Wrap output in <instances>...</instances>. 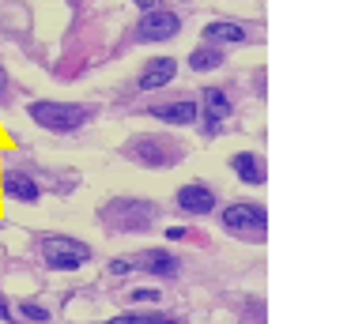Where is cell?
I'll return each instance as SVG.
<instances>
[{
  "instance_id": "9a60e30c",
  "label": "cell",
  "mask_w": 351,
  "mask_h": 324,
  "mask_svg": "<svg viewBox=\"0 0 351 324\" xmlns=\"http://www.w3.org/2000/svg\"><path fill=\"white\" fill-rule=\"evenodd\" d=\"M223 64V53L215 49H208V45H200V49H193V57H189V68L193 72H212V68H219Z\"/></svg>"
},
{
  "instance_id": "e0dca14e",
  "label": "cell",
  "mask_w": 351,
  "mask_h": 324,
  "mask_svg": "<svg viewBox=\"0 0 351 324\" xmlns=\"http://www.w3.org/2000/svg\"><path fill=\"white\" fill-rule=\"evenodd\" d=\"M19 316H23V321H34V324H46L49 321V313L42 306H34V301H23V306H19Z\"/></svg>"
},
{
  "instance_id": "ac0fdd59",
  "label": "cell",
  "mask_w": 351,
  "mask_h": 324,
  "mask_svg": "<svg viewBox=\"0 0 351 324\" xmlns=\"http://www.w3.org/2000/svg\"><path fill=\"white\" fill-rule=\"evenodd\" d=\"M129 301H132V306H147V301L155 306V301H159V290H147V286H140V290L129 294Z\"/></svg>"
},
{
  "instance_id": "30bf717a",
  "label": "cell",
  "mask_w": 351,
  "mask_h": 324,
  "mask_svg": "<svg viewBox=\"0 0 351 324\" xmlns=\"http://www.w3.org/2000/svg\"><path fill=\"white\" fill-rule=\"evenodd\" d=\"M132 264H136V268H144V271H152V275H167V279L182 271V268H178V260L167 253V249H147V253H140Z\"/></svg>"
},
{
  "instance_id": "8fae6325",
  "label": "cell",
  "mask_w": 351,
  "mask_h": 324,
  "mask_svg": "<svg viewBox=\"0 0 351 324\" xmlns=\"http://www.w3.org/2000/svg\"><path fill=\"white\" fill-rule=\"evenodd\" d=\"M4 196H12V200H23V203H34V200L42 196V188L34 185L27 173L12 170V173H4Z\"/></svg>"
},
{
  "instance_id": "9c48e42d",
  "label": "cell",
  "mask_w": 351,
  "mask_h": 324,
  "mask_svg": "<svg viewBox=\"0 0 351 324\" xmlns=\"http://www.w3.org/2000/svg\"><path fill=\"white\" fill-rule=\"evenodd\" d=\"M155 117L159 121H167V125H193L197 121V102H189V98H178V102H162V105H155Z\"/></svg>"
},
{
  "instance_id": "277c9868",
  "label": "cell",
  "mask_w": 351,
  "mask_h": 324,
  "mask_svg": "<svg viewBox=\"0 0 351 324\" xmlns=\"http://www.w3.org/2000/svg\"><path fill=\"white\" fill-rule=\"evenodd\" d=\"M223 226L234 234H265L268 226V211L261 208V203H230V208H223Z\"/></svg>"
},
{
  "instance_id": "d6986e66",
  "label": "cell",
  "mask_w": 351,
  "mask_h": 324,
  "mask_svg": "<svg viewBox=\"0 0 351 324\" xmlns=\"http://www.w3.org/2000/svg\"><path fill=\"white\" fill-rule=\"evenodd\" d=\"M132 268H136V264H132V260H121V256H117V260L110 264V271H114V275H129Z\"/></svg>"
},
{
  "instance_id": "6da1fadb",
  "label": "cell",
  "mask_w": 351,
  "mask_h": 324,
  "mask_svg": "<svg viewBox=\"0 0 351 324\" xmlns=\"http://www.w3.org/2000/svg\"><path fill=\"white\" fill-rule=\"evenodd\" d=\"M31 121L49 132H76L80 125L91 121V110L80 102H31Z\"/></svg>"
},
{
  "instance_id": "5bb4252c",
  "label": "cell",
  "mask_w": 351,
  "mask_h": 324,
  "mask_svg": "<svg viewBox=\"0 0 351 324\" xmlns=\"http://www.w3.org/2000/svg\"><path fill=\"white\" fill-rule=\"evenodd\" d=\"M204 38H208L212 45L245 42V27H242V23H208V27H204Z\"/></svg>"
},
{
  "instance_id": "4fadbf2b",
  "label": "cell",
  "mask_w": 351,
  "mask_h": 324,
  "mask_svg": "<svg viewBox=\"0 0 351 324\" xmlns=\"http://www.w3.org/2000/svg\"><path fill=\"white\" fill-rule=\"evenodd\" d=\"M230 170H234L245 185H261V181H265V166H261V158L250 155V151H242V155L230 158Z\"/></svg>"
},
{
  "instance_id": "ffe728a7",
  "label": "cell",
  "mask_w": 351,
  "mask_h": 324,
  "mask_svg": "<svg viewBox=\"0 0 351 324\" xmlns=\"http://www.w3.org/2000/svg\"><path fill=\"white\" fill-rule=\"evenodd\" d=\"M185 234H189V230H185V226H170V230H167V238H170V241H182Z\"/></svg>"
},
{
  "instance_id": "7a4b0ae2",
  "label": "cell",
  "mask_w": 351,
  "mask_h": 324,
  "mask_svg": "<svg viewBox=\"0 0 351 324\" xmlns=\"http://www.w3.org/2000/svg\"><path fill=\"white\" fill-rule=\"evenodd\" d=\"M159 219V208L147 200H114L106 211H102V223L106 226H117V230H129V234H140Z\"/></svg>"
},
{
  "instance_id": "7c38bea8",
  "label": "cell",
  "mask_w": 351,
  "mask_h": 324,
  "mask_svg": "<svg viewBox=\"0 0 351 324\" xmlns=\"http://www.w3.org/2000/svg\"><path fill=\"white\" fill-rule=\"evenodd\" d=\"M204 117H208V128H219V121L230 117V98L223 95L219 87H208L204 90Z\"/></svg>"
},
{
  "instance_id": "7402d4cb",
  "label": "cell",
  "mask_w": 351,
  "mask_h": 324,
  "mask_svg": "<svg viewBox=\"0 0 351 324\" xmlns=\"http://www.w3.org/2000/svg\"><path fill=\"white\" fill-rule=\"evenodd\" d=\"M140 8H144V12H152V8H159V0H136Z\"/></svg>"
},
{
  "instance_id": "2e32d148",
  "label": "cell",
  "mask_w": 351,
  "mask_h": 324,
  "mask_svg": "<svg viewBox=\"0 0 351 324\" xmlns=\"http://www.w3.org/2000/svg\"><path fill=\"white\" fill-rule=\"evenodd\" d=\"M110 324H182V321H174V316H167V313H121Z\"/></svg>"
},
{
  "instance_id": "52a82bcc",
  "label": "cell",
  "mask_w": 351,
  "mask_h": 324,
  "mask_svg": "<svg viewBox=\"0 0 351 324\" xmlns=\"http://www.w3.org/2000/svg\"><path fill=\"white\" fill-rule=\"evenodd\" d=\"M178 208L189 211V215H204V211L215 208V192L208 185H200V181L182 185V188H178Z\"/></svg>"
},
{
  "instance_id": "ba28073f",
  "label": "cell",
  "mask_w": 351,
  "mask_h": 324,
  "mask_svg": "<svg viewBox=\"0 0 351 324\" xmlns=\"http://www.w3.org/2000/svg\"><path fill=\"white\" fill-rule=\"evenodd\" d=\"M174 72H178V64H174L170 57L147 60L144 72H140V90H159V87H167V83L174 79Z\"/></svg>"
},
{
  "instance_id": "603a6c76",
  "label": "cell",
  "mask_w": 351,
  "mask_h": 324,
  "mask_svg": "<svg viewBox=\"0 0 351 324\" xmlns=\"http://www.w3.org/2000/svg\"><path fill=\"white\" fill-rule=\"evenodd\" d=\"M4 83H8V75H4V68H0V95H4Z\"/></svg>"
},
{
  "instance_id": "5b68a950",
  "label": "cell",
  "mask_w": 351,
  "mask_h": 324,
  "mask_svg": "<svg viewBox=\"0 0 351 324\" xmlns=\"http://www.w3.org/2000/svg\"><path fill=\"white\" fill-rule=\"evenodd\" d=\"M178 27H182V19H178L174 12L152 8V12H144V19L136 23V34H140V42H167V38L178 34Z\"/></svg>"
},
{
  "instance_id": "8992f818",
  "label": "cell",
  "mask_w": 351,
  "mask_h": 324,
  "mask_svg": "<svg viewBox=\"0 0 351 324\" xmlns=\"http://www.w3.org/2000/svg\"><path fill=\"white\" fill-rule=\"evenodd\" d=\"M178 155H182V151L170 140H162V136H140V140L132 143V158H140L144 166H174Z\"/></svg>"
},
{
  "instance_id": "3957f363",
  "label": "cell",
  "mask_w": 351,
  "mask_h": 324,
  "mask_svg": "<svg viewBox=\"0 0 351 324\" xmlns=\"http://www.w3.org/2000/svg\"><path fill=\"white\" fill-rule=\"evenodd\" d=\"M38 249H42V260L57 271H76L80 264L91 260V245H84V241H76V238H64V234L42 238Z\"/></svg>"
},
{
  "instance_id": "44dd1931",
  "label": "cell",
  "mask_w": 351,
  "mask_h": 324,
  "mask_svg": "<svg viewBox=\"0 0 351 324\" xmlns=\"http://www.w3.org/2000/svg\"><path fill=\"white\" fill-rule=\"evenodd\" d=\"M0 321H12V309L4 306V298H0Z\"/></svg>"
}]
</instances>
